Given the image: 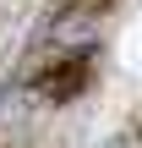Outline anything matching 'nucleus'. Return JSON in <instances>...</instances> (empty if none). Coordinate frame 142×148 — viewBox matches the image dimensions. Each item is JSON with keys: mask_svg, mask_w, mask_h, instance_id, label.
I'll return each mask as SVG.
<instances>
[{"mask_svg": "<svg viewBox=\"0 0 142 148\" xmlns=\"http://www.w3.org/2000/svg\"><path fill=\"white\" fill-rule=\"evenodd\" d=\"M82 82H88V66H82V60H71V71H60V77H44L38 88H44V99H66V93H77Z\"/></svg>", "mask_w": 142, "mask_h": 148, "instance_id": "f03ea898", "label": "nucleus"}, {"mask_svg": "<svg viewBox=\"0 0 142 148\" xmlns=\"http://www.w3.org/2000/svg\"><path fill=\"white\" fill-rule=\"evenodd\" d=\"M137 143H142V137H137Z\"/></svg>", "mask_w": 142, "mask_h": 148, "instance_id": "7ed1b4c3", "label": "nucleus"}, {"mask_svg": "<svg viewBox=\"0 0 142 148\" xmlns=\"http://www.w3.org/2000/svg\"><path fill=\"white\" fill-rule=\"evenodd\" d=\"M93 33H99V11H93V5H82V11H60V16L49 22V44H60V49H88Z\"/></svg>", "mask_w": 142, "mask_h": 148, "instance_id": "f257e3e1", "label": "nucleus"}]
</instances>
